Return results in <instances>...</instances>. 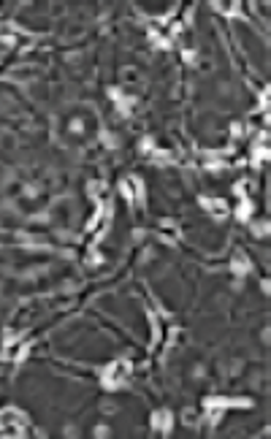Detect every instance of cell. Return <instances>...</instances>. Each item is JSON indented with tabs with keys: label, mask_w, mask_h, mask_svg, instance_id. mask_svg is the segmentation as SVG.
<instances>
[{
	"label": "cell",
	"mask_w": 271,
	"mask_h": 439,
	"mask_svg": "<svg viewBox=\"0 0 271 439\" xmlns=\"http://www.w3.org/2000/svg\"><path fill=\"white\" fill-rule=\"evenodd\" d=\"M130 369H133L130 361H114L109 369L103 371V385L106 388H117V385H122L130 377Z\"/></svg>",
	"instance_id": "6da1fadb"
},
{
	"label": "cell",
	"mask_w": 271,
	"mask_h": 439,
	"mask_svg": "<svg viewBox=\"0 0 271 439\" xmlns=\"http://www.w3.org/2000/svg\"><path fill=\"white\" fill-rule=\"evenodd\" d=\"M230 269H233L236 274H247V271H249L247 255H244V252H236V255H233V263H230Z\"/></svg>",
	"instance_id": "7a4b0ae2"
},
{
	"label": "cell",
	"mask_w": 271,
	"mask_h": 439,
	"mask_svg": "<svg viewBox=\"0 0 271 439\" xmlns=\"http://www.w3.org/2000/svg\"><path fill=\"white\" fill-rule=\"evenodd\" d=\"M203 206H206V209H209L214 217H225V214H228V206L222 203V201H211V198H203Z\"/></svg>",
	"instance_id": "3957f363"
},
{
	"label": "cell",
	"mask_w": 271,
	"mask_h": 439,
	"mask_svg": "<svg viewBox=\"0 0 271 439\" xmlns=\"http://www.w3.org/2000/svg\"><path fill=\"white\" fill-rule=\"evenodd\" d=\"M25 350H28V344H25L22 339H19V342H11L9 347H6V358H22Z\"/></svg>",
	"instance_id": "277c9868"
},
{
	"label": "cell",
	"mask_w": 271,
	"mask_h": 439,
	"mask_svg": "<svg viewBox=\"0 0 271 439\" xmlns=\"http://www.w3.org/2000/svg\"><path fill=\"white\" fill-rule=\"evenodd\" d=\"M168 423H171L168 412H157V415H152V425H155V428H160V431H168Z\"/></svg>",
	"instance_id": "5b68a950"
},
{
	"label": "cell",
	"mask_w": 271,
	"mask_h": 439,
	"mask_svg": "<svg viewBox=\"0 0 271 439\" xmlns=\"http://www.w3.org/2000/svg\"><path fill=\"white\" fill-rule=\"evenodd\" d=\"M182 420L187 423V425H193V423H198V415H195L193 409H184V417H182Z\"/></svg>",
	"instance_id": "8992f818"
}]
</instances>
